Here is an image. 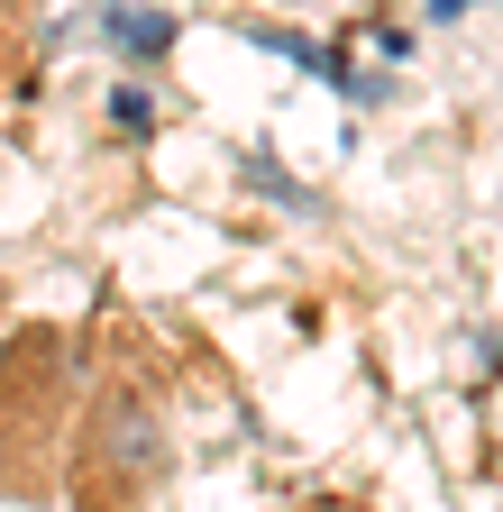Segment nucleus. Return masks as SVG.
<instances>
[{
	"instance_id": "obj_3",
	"label": "nucleus",
	"mask_w": 503,
	"mask_h": 512,
	"mask_svg": "<svg viewBox=\"0 0 503 512\" xmlns=\"http://www.w3.org/2000/svg\"><path fill=\"white\" fill-rule=\"evenodd\" d=\"M110 37L129 46V55H156V46L174 37V28H165V19H138V10H110Z\"/></svg>"
},
{
	"instance_id": "obj_2",
	"label": "nucleus",
	"mask_w": 503,
	"mask_h": 512,
	"mask_svg": "<svg viewBox=\"0 0 503 512\" xmlns=\"http://www.w3.org/2000/svg\"><path fill=\"white\" fill-rule=\"evenodd\" d=\"M28 28H37V0H0V74L28 55Z\"/></svg>"
},
{
	"instance_id": "obj_1",
	"label": "nucleus",
	"mask_w": 503,
	"mask_h": 512,
	"mask_svg": "<svg viewBox=\"0 0 503 512\" xmlns=\"http://www.w3.org/2000/svg\"><path fill=\"white\" fill-rule=\"evenodd\" d=\"M165 403L138 375H110L74 421V458H65V494L74 512H147V494L165 485Z\"/></svg>"
},
{
	"instance_id": "obj_5",
	"label": "nucleus",
	"mask_w": 503,
	"mask_h": 512,
	"mask_svg": "<svg viewBox=\"0 0 503 512\" xmlns=\"http://www.w3.org/2000/svg\"><path fill=\"white\" fill-rule=\"evenodd\" d=\"M293 512H375V503H357V494H311V503H293Z\"/></svg>"
},
{
	"instance_id": "obj_4",
	"label": "nucleus",
	"mask_w": 503,
	"mask_h": 512,
	"mask_svg": "<svg viewBox=\"0 0 503 512\" xmlns=\"http://www.w3.org/2000/svg\"><path fill=\"white\" fill-rule=\"evenodd\" d=\"M110 119H119V128H156V101H147L138 83H119V92H110Z\"/></svg>"
}]
</instances>
